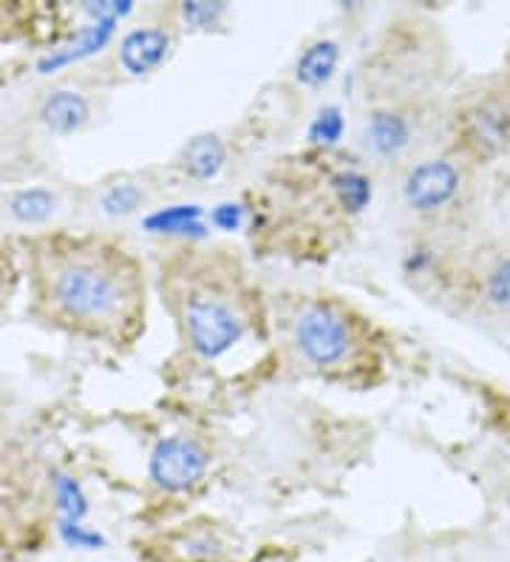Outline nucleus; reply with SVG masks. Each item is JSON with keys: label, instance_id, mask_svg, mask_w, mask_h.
I'll return each mask as SVG.
<instances>
[{"label": "nucleus", "instance_id": "obj_1", "mask_svg": "<svg viewBox=\"0 0 510 562\" xmlns=\"http://www.w3.org/2000/svg\"><path fill=\"white\" fill-rule=\"evenodd\" d=\"M52 302L77 322H111L125 304L123 281L97 261H66L52 276Z\"/></svg>", "mask_w": 510, "mask_h": 562}, {"label": "nucleus", "instance_id": "obj_2", "mask_svg": "<svg viewBox=\"0 0 510 562\" xmlns=\"http://www.w3.org/2000/svg\"><path fill=\"white\" fill-rule=\"evenodd\" d=\"M184 327H188L193 350L207 361L225 356L233 344H238L245 336V322L236 316V310L225 299L207 293H196L188 299Z\"/></svg>", "mask_w": 510, "mask_h": 562}, {"label": "nucleus", "instance_id": "obj_3", "mask_svg": "<svg viewBox=\"0 0 510 562\" xmlns=\"http://www.w3.org/2000/svg\"><path fill=\"white\" fill-rule=\"evenodd\" d=\"M295 347L315 367H335L349 352L347 318L329 304H309L295 318Z\"/></svg>", "mask_w": 510, "mask_h": 562}, {"label": "nucleus", "instance_id": "obj_4", "mask_svg": "<svg viewBox=\"0 0 510 562\" xmlns=\"http://www.w3.org/2000/svg\"><path fill=\"white\" fill-rule=\"evenodd\" d=\"M207 449L199 440L184 438V435H170L162 438L148 460L150 481L165 492H188L207 474Z\"/></svg>", "mask_w": 510, "mask_h": 562}, {"label": "nucleus", "instance_id": "obj_5", "mask_svg": "<svg viewBox=\"0 0 510 562\" xmlns=\"http://www.w3.org/2000/svg\"><path fill=\"white\" fill-rule=\"evenodd\" d=\"M460 171L449 159H426L406 173L403 200L411 211L434 213L449 205L460 191Z\"/></svg>", "mask_w": 510, "mask_h": 562}, {"label": "nucleus", "instance_id": "obj_6", "mask_svg": "<svg viewBox=\"0 0 510 562\" xmlns=\"http://www.w3.org/2000/svg\"><path fill=\"white\" fill-rule=\"evenodd\" d=\"M465 145L476 157L490 159L510 145V103L508 100H485L465 114Z\"/></svg>", "mask_w": 510, "mask_h": 562}, {"label": "nucleus", "instance_id": "obj_7", "mask_svg": "<svg viewBox=\"0 0 510 562\" xmlns=\"http://www.w3.org/2000/svg\"><path fill=\"white\" fill-rule=\"evenodd\" d=\"M173 52V37L159 26H136L120 41V66L128 75L145 77L162 69Z\"/></svg>", "mask_w": 510, "mask_h": 562}, {"label": "nucleus", "instance_id": "obj_8", "mask_svg": "<svg viewBox=\"0 0 510 562\" xmlns=\"http://www.w3.org/2000/svg\"><path fill=\"white\" fill-rule=\"evenodd\" d=\"M116 23L120 21H91L89 26H82L80 32H77L75 41L55 48L52 55L43 57V60L37 63V71H41V75H52V71L63 69V66H71V63H80L86 60V57L100 55L102 48L114 41Z\"/></svg>", "mask_w": 510, "mask_h": 562}, {"label": "nucleus", "instance_id": "obj_9", "mask_svg": "<svg viewBox=\"0 0 510 562\" xmlns=\"http://www.w3.org/2000/svg\"><path fill=\"white\" fill-rule=\"evenodd\" d=\"M89 117H91V105L80 91L57 89L52 91L41 105L43 125H46L52 134H57V137L77 134L82 125L89 123Z\"/></svg>", "mask_w": 510, "mask_h": 562}, {"label": "nucleus", "instance_id": "obj_10", "mask_svg": "<svg viewBox=\"0 0 510 562\" xmlns=\"http://www.w3.org/2000/svg\"><path fill=\"white\" fill-rule=\"evenodd\" d=\"M143 227L148 234L159 236H191V239L207 236L204 211L199 205H170L162 211H154L145 216Z\"/></svg>", "mask_w": 510, "mask_h": 562}, {"label": "nucleus", "instance_id": "obj_11", "mask_svg": "<svg viewBox=\"0 0 510 562\" xmlns=\"http://www.w3.org/2000/svg\"><path fill=\"white\" fill-rule=\"evenodd\" d=\"M411 139V125L395 111H374L366 120V145L377 157H397Z\"/></svg>", "mask_w": 510, "mask_h": 562}, {"label": "nucleus", "instance_id": "obj_12", "mask_svg": "<svg viewBox=\"0 0 510 562\" xmlns=\"http://www.w3.org/2000/svg\"><path fill=\"white\" fill-rule=\"evenodd\" d=\"M340 63V46L335 41H315L304 48V55L295 63V80L306 89H324L335 77Z\"/></svg>", "mask_w": 510, "mask_h": 562}, {"label": "nucleus", "instance_id": "obj_13", "mask_svg": "<svg viewBox=\"0 0 510 562\" xmlns=\"http://www.w3.org/2000/svg\"><path fill=\"white\" fill-rule=\"evenodd\" d=\"M227 162V148L216 134H202L188 143L182 154L184 171L193 179H216Z\"/></svg>", "mask_w": 510, "mask_h": 562}, {"label": "nucleus", "instance_id": "obj_14", "mask_svg": "<svg viewBox=\"0 0 510 562\" xmlns=\"http://www.w3.org/2000/svg\"><path fill=\"white\" fill-rule=\"evenodd\" d=\"M332 193L347 213H363L374 196L372 179L361 171H340L332 177Z\"/></svg>", "mask_w": 510, "mask_h": 562}, {"label": "nucleus", "instance_id": "obj_15", "mask_svg": "<svg viewBox=\"0 0 510 562\" xmlns=\"http://www.w3.org/2000/svg\"><path fill=\"white\" fill-rule=\"evenodd\" d=\"M12 216L23 225H41L46 222L52 213H55L57 200L55 193L46 191V188H29V191L14 193L12 200Z\"/></svg>", "mask_w": 510, "mask_h": 562}, {"label": "nucleus", "instance_id": "obj_16", "mask_svg": "<svg viewBox=\"0 0 510 562\" xmlns=\"http://www.w3.org/2000/svg\"><path fill=\"white\" fill-rule=\"evenodd\" d=\"M52 488H55V503L60 512V520L82 522V517L89 515V497L82 492L80 483L68 474L57 472L52 474Z\"/></svg>", "mask_w": 510, "mask_h": 562}, {"label": "nucleus", "instance_id": "obj_17", "mask_svg": "<svg viewBox=\"0 0 510 562\" xmlns=\"http://www.w3.org/2000/svg\"><path fill=\"white\" fill-rule=\"evenodd\" d=\"M343 131H347V117H343L340 105H324L309 123L306 139L313 145H320V148H332L343 139Z\"/></svg>", "mask_w": 510, "mask_h": 562}, {"label": "nucleus", "instance_id": "obj_18", "mask_svg": "<svg viewBox=\"0 0 510 562\" xmlns=\"http://www.w3.org/2000/svg\"><path fill=\"white\" fill-rule=\"evenodd\" d=\"M145 202L143 188L134 186V182H120V186H111L109 191L102 193L100 207L105 216H128V213L139 211Z\"/></svg>", "mask_w": 510, "mask_h": 562}, {"label": "nucleus", "instance_id": "obj_19", "mask_svg": "<svg viewBox=\"0 0 510 562\" xmlns=\"http://www.w3.org/2000/svg\"><path fill=\"white\" fill-rule=\"evenodd\" d=\"M57 535H60V540L66 542L68 549L100 551V549H105V546H109V540H105L100 531H94V528L82 526V522H75V520L57 522Z\"/></svg>", "mask_w": 510, "mask_h": 562}, {"label": "nucleus", "instance_id": "obj_20", "mask_svg": "<svg viewBox=\"0 0 510 562\" xmlns=\"http://www.w3.org/2000/svg\"><path fill=\"white\" fill-rule=\"evenodd\" d=\"M485 299L490 307L510 310V259H502L497 268L488 273L485 281Z\"/></svg>", "mask_w": 510, "mask_h": 562}, {"label": "nucleus", "instance_id": "obj_21", "mask_svg": "<svg viewBox=\"0 0 510 562\" xmlns=\"http://www.w3.org/2000/svg\"><path fill=\"white\" fill-rule=\"evenodd\" d=\"M225 3H207V0H188L182 3V21L193 29H204V26H213V23L225 14Z\"/></svg>", "mask_w": 510, "mask_h": 562}, {"label": "nucleus", "instance_id": "obj_22", "mask_svg": "<svg viewBox=\"0 0 510 562\" xmlns=\"http://www.w3.org/2000/svg\"><path fill=\"white\" fill-rule=\"evenodd\" d=\"M82 12L91 21H123L125 14L134 12L131 0H100V3H82Z\"/></svg>", "mask_w": 510, "mask_h": 562}, {"label": "nucleus", "instance_id": "obj_23", "mask_svg": "<svg viewBox=\"0 0 510 562\" xmlns=\"http://www.w3.org/2000/svg\"><path fill=\"white\" fill-rule=\"evenodd\" d=\"M245 205H238V202H222V205H216L211 211L213 227L227 231V234H233V231H238V227L245 225Z\"/></svg>", "mask_w": 510, "mask_h": 562}, {"label": "nucleus", "instance_id": "obj_24", "mask_svg": "<svg viewBox=\"0 0 510 562\" xmlns=\"http://www.w3.org/2000/svg\"><path fill=\"white\" fill-rule=\"evenodd\" d=\"M431 265V254L429 250H411V256L406 259V270L408 273H422V270Z\"/></svg>", "mask_w": 510, "mask_h": 562}]
</instances>
